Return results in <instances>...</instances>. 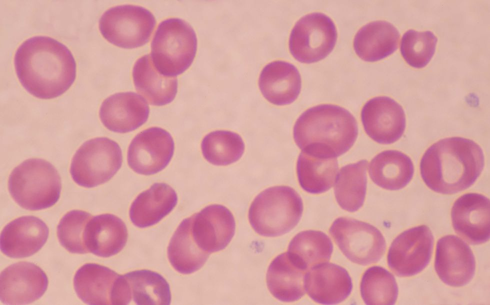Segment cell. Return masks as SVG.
<instances>
[{
  "label": "cell",
  "mask_w": 490,
  "mask_h": 305,
  "mask_svg": "<svg viewBox=\"0 0 490 305\" xmlns=\"http://www.w3.org/2000/svg\"><path fill=\"white\" fill-rule=\"evenodd\" d=\"M15 70L26 90L42 99L56 98L74 83L76 64L69 49L58 40L46 36L26 40L14 57Z\"/></svg>",
  "instance_id": "1"
},
{
  "label": "cell",
  "mask_w": 490,
  "mask_h": 305,
  "mask_svg": "<svg viewBox=\"0 0 490 305\" xmlns=\"http://www.w3.org/2000/svg\"><path fill=\"white\" fill-rule=\"evenodd\" d=\"M484 163L482 148L460 137L441 140L432 145L420 162L422 178L428 188L442 194L464 190L474 184Z\"/></svg>",
  "instance_id": "2"
},
{
  "label": "cell",
  "mask_w": 490,
  "mask_h": 305,
  "mask_svg": "<svg viewBox=\"0 0 490 305\" xmlns=\"http://www.w3.org/2000/svg\"><path fill=\"white\" fill-rule=\"evenodd\" d=\"M358 128L354 116L341 106L324 104L304 112L296 120L294 138L301 150L314 147L329 151L336 157L354 144Z\"/></svg>",
  "instance_id": "3"
},
{
  "label": "cell",
  "mask_w": 490,
  "mask_h": 305,
  "mask_svg": "<svg viewBox=\"0 0 490 305\" xmlns=\"http://www.w3.org/2000/svg\"><path fill=\"white\" fill-rule=\"evenodd\" d=\"M8 188L12 198L22 208L40 210L52 206L58 201L61 180L50 162L32 158L12 170L8 178Z\"/></svg>",
  "instance_id": "4"
},
{
  "label": "cell",
  "mask_w": 490,
  "mask_h": 305,
  "mask_svg": "<svg viewBox=\"0 0 490 305\" xmlns=\"http://www.w3.org/2000/svg\"><path fill=\"white\" fill-rule=\"evenodd\" d=\"M302 212V200L294 189L275 186L264 190L255 198L249 208L248 220L257 234L274 237L294 228Z\"/></svg>",
  "instance_id": "5"
},
{
  "label": "cell",
  "mask_w": 490,
  "mask_h": 305,
  "mask_svg": "<svg viewBox=\"0 0 490 305\" xmlns=\"http://www.w3.org/2000/svg\"><path fill=\"white\" fill-rule=\"evenodd\" d=\"M197 50L192 28L178 18H170L158 25L151 44L150 58L161 74L176 77L192 64Z\"/></svg>",
  "instance_id": "6"
},
{
  "label": "cell",
  "mask_w": 490,
  "mask_h": 305,
  "mask_svg": "<svg viewBox=\"0 0 490 305\" xmlns=\"http://www.w3.org/2000/svg\"><path fill=\"white\" fill-rule=\"evenodd\" d=\"M122 152L118 143L100 137L84 142L74 154L70 174L78 186L92 188L110 180L122 164Z\"/></svg>",
  "instance_id": "7"
},
{
  "label": "cell",
  "mask_w": 490,
  "mask_h": 305,
  "mask_svg": "<svg viewBox=\"0 0 490 305\" xmlns=\"http://www.w3.org/2000/svg\"><path fill=\"white\" fill-rule=\"evenodd\" d=\"M156 24L154 16L142 6L126 4L106 10L99 20V29L111 44L133 48L147 43Z\"/></svg>",
  "instance_id": "8"
},
{
  "label": "cell",
  "mask_w": 490,
  "mask_h": 305,
  "mask_svg": "<svg viewBox=\"0 0 490 305\" xmlns=\"http://www.w3.org/2000/svg\"><path fill=\"white\" fill-rule=\"evenodd\" d=\"M329 232L342 254L354 263L363 266L376 263L384 254V236L368 223L340 217L333 222Z\"/></svg>",
  "instance_id": "9"
},
{
  "label": "cell",
  "mask_w": 490,
  "mask_h": 305,
  "mask_svg": "<svg viewBox=\"0 0 490 305\" xmlns=\"http://www.w3.org/2000/svg\"><path fill=\"white\" fill-rule=\"evenodd\" d=\"M337 37L336 27L330 17L321 12L309 14L294 26L289 38L290 51L300 62H316L331 52Z\"/></svg>",
  "instance_id": "10"
},
{
  "label": "cell",
  "mask_w": 490,
  "mask_h": 305,
  "mask_svg": "<svg viewBox=\"0 0 490 305\" xmlns=\"http://www.w3.org/2000/svg\"><path fill=\"white\" fill-rule=\"evenodd\" d=\"M433 245V235L427 226L408 229L392 242L387 256L388 266L398 276H414L428 265Z\"/></svg>",
  "instance_id": "11"
},
{
  "label": "cell",
  "mask_w": 490,
  "mask_h": 305,
  "mask_svg": "<svg viewBox=\"0 0 490 305\" xmlns=\"http://www.w3.org/2000/svg\"><path fill=\"white\" fill-rule=\"evenodd\" d=\"M174 143L171 134L158 127H152L138 134L128 150V163L134 172L151 175L164 168L174 154Z\"/></svg>",
  "instance_id": "12"
},
{
  "label": "cell",
  "mask_w": 490,
  "mask_h": 305,
  "mask_svg": "<svg viewBox=\"0 0 490 305\" xmlns=\"http://www.w3.org/2000/svg\"><path fill=\"white\" fill-rule=\"evenodd\" d=\"M48 282L45 272L35 264H12L0 274V300L6 304H30L42 296Z\"/></svg>",
  "instance_id": "13"
},
{
  "label": "cell",
  "mask_w": 490,
  "mask_h": 305,
  "mask_svg": "<svg viewBox=\"0 0 490 305\" xmlns=\"http://www.w3.org/2000/svg\"><path fill=\"white\" fill-rule=\"evenodd\" d=\"M435 270L446 284L460 287L472 279L476 270V260L468 244L454 235L440 238L436 244Z\"/></svg>",
  "instance_id": "14"
},
{
  "label": "cell",
  "mask_w": 490,
  "mask_h": 305,
  "mask_svg": "<svg viewBox=\"0 0 490 305\" xmlns=\"http://www.w3.org/2000/svg\"><path fill=\"white\" fill-rule=\"evenodd\" d=\"M361 120L366 134L382 144H390L398 140L406 128L402 106L388 96H377L368 100L362 108Z\"/></svg>",
  "instance_id": "15"
},
{
  "label": "cell",
  "mask_w": 490,
  "mask_h": 305,
  "mask_svg": "<svg viewBox=\"0 0 490 305\" xmlns=\"http://www.w3.org/2000/svg\"><path fill=\"white\" fill-rule=\"evenodd\" d=\"M192 218L194 240L202 250L209 254L225 248L234 234V217L222 205L208 206Z\"/></svg>",
  "instance_id": "16"
},
{
  "label": "cell",
  "mask_w": 490,
  "mask_h": 305,
  "mask_svg": "<svg viewBox=\"0 0 490 305\" xmlns=\"http://www.w3.org/2000/svg\"><path fill=\"white\" fill-rule=\"evenodd\" d=\"M451 218L456 232L472 244L490 240V200L477 193H468L453 204Z\"/></svg>",
  "instance_id": "17"
},
{
  "label": "cell",
  "mask_w": 490,
  "mask_h": 305,
  "mask_svg": "<svg viewBox=\"0 0 490 305\" xmlns=\"http://www.w3.org/2000/svg\"><path fill=\"white\" fill-rule=\"evenodd\" d=\"M149 113L150 108L144 98L135 92H124L106 98L101 104L99 115L106 128L126 133L144 124Z\"/></svg>",
  "instance_id": "18"
},
{
  "label": "cell",
  "mask_w": 490,
  "mask_h": 305,
  "mask_svg": "<svg viewBox=\"0 0 490 305\" xmlns=\"http://www.w3.org/2000/svg\"><path fill=\"white\" fill-rule=\"evenodd\" d=\"M48 234V227L41 219L32 216L18 218L2 231L0 250L11 258L30 256L42 248Z\"/></svg>",
  "instance_id": "19"
},
{
  "label": "cell",
  "mask_w": 490,
  "mask_h": 305,
  "mask_svg": "<svg viewBox=\"0 0 490 305\" xmlns=\"http://www.w3.org/2000/svg\"><path fill=\"white\" fill-rule=\"evenodd\" d=\"M352 288V279L344 268L324 262L313 267L306 274L305 289L314 302L334 304L344 300Z\"/></svg>",
  "instance_id": "20"
},
{
  "label": "cell",
  "mask_w": 490,
  "mask_h": 305,
  "mask_svg": "<svg viewBox=\"0 0 490 305\" xmlns=\"http://www.w3.org/2000/svg\"><path fill=\"white\" fill-rule=\"evenodd\" d=\"M332 154L320 148L302 150L296 164V173L301 188L312 194H319L333 186L338 171V163Z\"/></svg>",
  "instance_id": "21"
},
{
  "label": "cell",
  "mask_w": 490,
  "mask_h": 305,
  "mask_svg": "<svg viewBox=\"0 0 490 305\" xmlns=\"http://www.w3.org/2000/svg\"><path fill=\"white\" fill-rule=\"evenodd\" d=\"M260 90L270 103L278 106L288 104L298 97L302 82L300 72L292 64L276 60L262 70L258 80Z\"/></svg>",
  "instance_id": "22"
},
{
  "label": "cell",
  "mask_w": 490,
  "mask_h": 305,
  "mask_svg": "<svg viewBox=\"0 0 490 305\" xmlns=\"http://www.w3.org/2000/svg\"><path fill=\"white\" fill-rule=\"evenodd\" d=\"M127 239L125 224L112 214L94 216L86 227V246L88 252L100 257L107 258L117 254L124 247Z\"/></svg>",
  "instance_id": "23"
},
{
  "label": "cell",
  "mask_w": 490,
  "mask_h": 305,
  "mask_svg": "<svg viewBox=\"0 0 490 305\" xmlns=\"http://www.w3.org/2000/svg\"><path fill=\"white\" fill-rule=\"evenodd\" d=\"M177 202L176 193L170 186L155 183L133 201L129 212L130 220L140 228L153 226L169 214Z\"/></svg>",
  "instance_id": "24"
},
{
  "label": "cell",
  "mask_w": 490,
  "mask_h": 305,
  "mask_svg": "<svg viewBox=\"0 0 490 305\" xmlns=\"http://www.w3.org/2000/svg\"><path fill=\"white\" fill-rule=\"evenodd\" d=\"M306 270L296 263L288 252L275 258L266 273V284L271 294L284 302H292L305 294Z\"/></svg>",
  "instance_id": "25"
},
{
  "label": "cell",
  "mask_w": 490,
  "mask_h": 305,
  "mask_svg": "<svg viewBox=\"0 0 490 305\" xmlns=\"http://www.w3.org/2000/svg\"><path fill=\"white\" fill-rule=\"evenodd\" d=\"M400 34L389 22L377 20L362 26L356 34L354 48L356 54L366 62L382 60L398 48Z\"/></svg>",
  "instance_id": "26"
},
{
  "label": "cell",
  "mask_w": 490,
  "mask_h": 305,
  "mask_svg": "<svg viewBox=\"0 0 490 305\" xmlns=\"http://www.w3.org/2000/svg\"><path fill=\"white\" fill-rule=\"evenodd\" d=\"M136 90L152 104L162 106L171 102L178 91L176 77L165 76L154 66L149 54L138 58L132 69Z\"/></svg>",
  "instance_id": "27"
},
{
  "label": "cell",
  "mask_w": 490,
  "mask_h": 305,
  "mask_svg": "<svg viewBox=\"0 0 490 305\" xmlns=\"http://www.w3.org/2000/svg\"><path fill=\"white\" fill-rule=\"evenodd\" d=\"M119 275L106 266L96 264H86L78 268L74 276L75 292L85 304H112V289Z\"/></svg>",
  "instance_id": "28"
},
{
  "label": "cell",
  "mask_w": 490,
  "mask_h": 305,
  "mask_svg": "<svg viewBox=\"0 0 490 305\" xmlns=\"http://www.w3.org/2000/svg\"><path fill=\"white\" fill-rule=\"evenodd\" d=\"M411 159L396 150L383 151L376 156L369 165V175L380 187L391 190L406 186L413 176Z\"/></svg>",
  "instance_id": "29"
},
{
  "label": "cell",
  "mask_w": 490,
  "mask_h": 305,
  "mask_svg": "<svg viewBox=\"0 0 490 305\" xmlns=\"http://www.w3.org/2000/svg\"><path fill=\"white\" fill-rule=\"evenodd\" d=\"M192 216L178 225L170 242L168 256L172 266L182 274H190L200 269L210 254L202 250L192 232Z\"/></svg>",
  "instance_id": "30"
},
{
  "label": "cell",
  "mask_w": 490,
  "mask_h": 305,
  "mask_svg": "<svg viewBox=\"0 0 490 305\" xmlns=\"http://www.w3.org/2000/svg\"><path fill=\"white\" fill-rule=\"evenodd\" d=\"M130 302L136 304H170V287L166 280L156 272L137 270L124 274Z\"/></svg>",
  "instance_id": "31"
},
{
  "label": "cell",
  "mask_w": 490,
  "mask_h": 305,
  "mask_svg": "<svg viewBox=\"0 0 490 305\" xmlns=\"http://www.w3.org/2000/svg\"><path fill=\"white\" fill-rule=\"evenodd\" d=\"M368 161L361 160L342 167L334 185L336 202L349 212L358 210L363 205L366 194V172Z\"/></svg>",
  "instance_id": "32"
},
{
  "label": "cell",
  "mask_w": 490,
  "mask_h": 305,
  "mask_svg": "<svg viewBox=\"0 0 490 305\" xmlns=\"http://www.w3.org/2000/svg\"><path fill=\"white\" fill-rule=\"evenodd\" d=\"M333 244L324 232L308 230L298 233L290 242L288 252L299 265L308 270L330 258Z\"/></svg>",
  "instance_id": "33"
},
{
  "label": "cell",
  "mask_w": 490,
  "mask_h": 305,
  "mask_svg": "<svg viewBox=\"0 0 490 305\" xmlns=\"http://www.w3.org/2000/svg\"><path fill=\"white\" fill-rule=\"evenodd\" d=\"M201 150L204 158L216 166L235 162L242 156L244 144L240 136L228 130L210 132L202 139Z\"/></svg>",
  "instance_id": "34"
},
{
  "label": "cell",
  "mask_w": 490,
  "mask_h": 305,
  "mask_svg": "<svg viewBox=\"0 0 490 305\" xmlns=\"http://www.w3.org/2000/svg\"><path fill=\"white\" fill-rule=\"evenodd\" d=\"M360 291L366 304H394L398 296L394 276L380 266H373L366 270L362 278Z\"/></svg>",
  "instance_id": "35"
},
{
  "label": "cell",
  "mask_w": 490,
  "mask_h": 305,
  "mask_svg": "<svg viewBox=\"0 0 490 305\" xmlns=\"http://www.w3.org/2000/svg\"><path fill=\"white\" fill-rule=\"evenodd\" d=\"M437 38L430 31L410 30L402 36L400 50L406 62L414 68H422L433 56Z\"/></svg>",
  "instance_id": "36"
},
{
  "label": "cell",
  "mask_w": 490,
  "mask_h": 305,
  "mask_svg": "<svg viewBox=\"0 0 490 305\" xmlns=\"http://www.w3.org/2000/svg\"><path fill=\"white\" fill-rule=\"evenodd\" d=\"M92 216L81 210H72L64 215L57 227V235L60 244L71 253L88 252L84 236L86 226Z\"/></svg>",
  "instance_id": "37"
}]
</instances>
